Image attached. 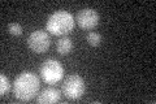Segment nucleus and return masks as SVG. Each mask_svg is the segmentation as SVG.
<instances>
[{
	"label": "nucleus",
	"mask_w": 156,
	"mask_h": 104,
	"mask_svg": "<svg viewBox=\"0 0 156 104\" xmlns=\"http://www.w3.org/2000/svg\"><path fill=\"white\" fill-rule=\"evenodd\" d=\"M74 18L66 11H57L52 13L47 21V31L53 35H66L74 29Z\"/></svg>",
	"instance_id": "2"
},
{
	"label": "nucleus",
	"mask_w": 156,
	"mask_h": 104,
	"mask_svg": "<svg viewBox=\"0 0 156 104\" xmlns=\"http://www.w3.org/2000/svg\"><path fill=\"white\" fill-rule=\"evenodd\" d=\"M51 39L47 31L43 30H35L33 31L27 38V46L35 53H43L50 48Z\"/></svg>",
	"instance_id": "5"
},
{
	"label": "nucleus",
	"mask_w": 156,
	"mask_h": 104,
	"mask_svg": "<svg viewBox=\"0 0 156 104\" xmlns=\"http://www.w3.org/2000/svg\"><path fill=\"white\" fill-rule=\"evenodd\" d=\"M86 41L89 42V44H91V46L98 47V46H100V43H101V35L100 34H98V33L91 31V33L87 34Z\"/></svg>",
	"instance_id": "10"
},
{
	"label": "nucleus",
	"mask_w": 156,
	"mask_h": 104,
	"mask_svg": "<svg viewBox=\"0 0 156 104\" xmlns=\"http://www.w3.org/2000/svg\"><path fill=\"white\" fill-rule=\"evenodd\" d=\"M56 49H57V52L62 56L69 55V53L72 52V49H73V42L68 37H62L57 41Z\"/></svg>",
	"instance_id": "8"
},
{
	"label": "nucleus",
	"mask_w": 156,
	"mask_h": 104,
	"mask_svg": "<svg viewBox=\"0 0 156 104\" xmlns=\"http://www.w3.org/2000/svg\"><path fill=\"white\" fill-rule=\"evenodd\" d=\"M8 31L11 35H21L22 34V26L20 23H16V22H13V23H9L8 25Z\"/></svg>",
	"instance_id": "11"
},
{
	"label": "nucleus",
	"mask_w": 156,
	"mask_h": 104,
	"mask_svg": "<svg viewBox=\"0 0 156 104\" xmlns=\"http://www.w3.org/2000/svg\"><path fill=\"white\" fill-rule=\"evenodd\" d=\"M39 78L31 72H22L14 80L12 91L18 100L29 102L37 96L39 91Z\"/></svg>",
	"instance_id": "1"
},
{
	"label": "nucleus",
	"mask_w": 156,
	"mask_h": 104,
	"mask_svg": "<svg viewBox=\"0 0 156 104\" xmlns=\"http://www.w3.org/2000/svg\"><path fill=\"white\" fill-rule=\"evenodd\" d=\"M9 90H11V83H9V80L4 76V74H2V76H0V95L2 96L7 95V94L9 92Z\"/></svg>",
	"instance_id": "9"
},
{
	"label": "nucleus",
	"mask_w": 156,
	"mask_h": 104,
	"mask_svg": "<svg viewBox=\"0 0 156 104\" xmlns=\"http://www.w3.org/2000/svg\"><path fill=\"white\" fill-rule=\"evenodd\" d=\"M60 96H61V94L57 88L48 87V88H44V90L39 94L37 100L41 104H51V103H56L60 100Z\"/></svg>",
	"instance_id": "7"
},
{
	"label": "nucleus",
	"mask_w": 156,
	"mask_h": 104,
	"mask_svg": "<svg viewBox=\"0 0 156 104\" xmlns=\"http://www.w3.org/2000/svg\"><path fill=\"white\" fill-rule=\"evenodd\" d=\"M76 22L78 26L85 30H91L99 25V13L92 8H83L77 13Z\"/></svg>",
	"instance_id": "6"
},
{
	"label": "nucleus",
	"mask_w": 156,
	"mask_h": 104,
	"mask_svg": "<svg viewBox=\"0 0 156 104\" xmlns=\"http://www.w3.org/2000/svg\"><path fill=\"white\" fill-rule=\"evenodd\" d=\"M86 86H85V81L83 78L73 74L69 76L62 83V94L72 100H77V99L82 98V95L85 94Z\"/></svg>",
	"instance_id": "4"
},
{
	"label": "nucleus",
	"mask_w": 156,
	"mask_h": 104,
	"mask_svg": "<svg viewBox=\"0 0 156 104\" xmlns=\"http://www.w3.org/2000/svg\"><path fill=\"white\" fill-rule=\"evenodd\" d=\"M41 77L42 80L47 83H57L61 81V78L64 77V68L58 61L48 59L41 65Z\"/></svg>",
	"instance_id": "3"
}]
</instances>
